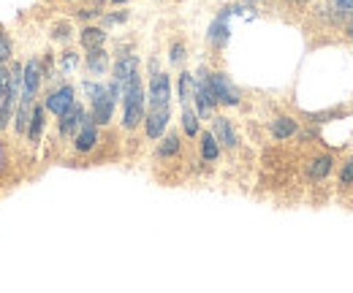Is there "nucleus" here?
<instances>
[{
  "label": "nucleus",
  "mask_w": 353,
  "mask_h": 293,
  "mask_svg": "<svg viewBox=\"0 0 353 293\" xmlns=\"http://www.w3.org/2000/svg\"><path fill=\"white\" fill-rule=\"evenodd\" d=\"M120 103H123V120H120L123 130H136L144 123V114H147V90L141 84V74H136L131 82L123 84Z\"/></svg>",
  "instance_id": "f257e3e1"
},
{
  "label": "nucleus",
  "mask_w": 353,
  "mask_h": 293,
  "mask_svg": "<svg viewBox=\"0 0 353 293\" xmlns=\"http://www.w3.org/2000/svg\"><path fill=\"white\" fill-rule=\"evenodd\" d=\"M190 103L199 112L201 123L204 120H212V114L218 112V98L212 92V84H210V68H204V65L193 74V101Z\"/></svg>",
  "instance_id": "f03ea898"
},
{
  "label": "nucleus",
  "mask_w": 353,
  "mask_h": 293,
  "mask_svg": "<svg viewBox=\"0 0 353 293\" xmlns=\"http://www.w3.org/2000/svg\"><path fill=\"white\" fill-rule=\"evenodd\" d=\"M79 101H77V87L71 82H54L44 95V106L52 117H60L65 114L68 109H74Z\"/></svg>",
  "instance_id": "7ed1b4c3"
},
{
  "label": "nucleus",
  "mask_w": 353,
  "mask_h": 293,
  "mask_svg": "<svg viewBox=\"0 0 353 293\" xmlns=\"http://www.w3.org/2000/svg\"><path fill=\"white\" fill-rule=\"evenodd\" d=\"M172 77L166 71H155L150 74V84H147V109L155 106H172Z\"/></svg>",
  "instance_id": "20e7f679"
},
{
  "label": "nucleus",
  "mask_w": 353,
  "mask_h": 293,
  "mask_svg": "<svg viewBox=\"0 0 353 293\" xmlns=\"http://www.w3.org/2000/svg\"><path fill=\"white\" fill-rule=\"evenodd\" d=\"M210 84H212V92L218 98V106H239L242 103V92L239 87L231 82V77L225 71H210Z\"/></svg>",
  "instance_id": "39448f33"
},
{
  "label": "nucleus",
  "mask_w": 353,
  "mask_h": 293,
  "mask_svg": "<svg viewBox=\"0 0 353 293\" xmlns=\"http://www.w3.org/2000/svg\"><path fill=\"white\" fill-rule=\"evenodd\" d=\"M169 123H172V106H155V109H147L144 114V136L150 141H158L166 130H169Z\"/></svg>",
  "instance_id": "423d86ee"
},
{
  "label": "nucleus",
  "mask_w": 353,
  "mask_h": 293,
  "mask_svg": "<svg viewBox=\"0 0 353 293\" xmlns=\"http://www.w3.org/2000/svg\"><path fill=\"white\" fill-rule=\"evenodd\" d=\"M239 14L242 11V6H228V8H221V14L212 19V25H210V30H207V41L212 49H223L228 39H231V28H228V17L231 14Z\"/></svg>",
  "instance_id": "0eeeda50"
},
{
  "label": "nucleus",
  "mask_w": 353,
  "mask_h": 293,
  "mask_svg": "<svg viewBox=\"0 0 353 293\" xmlns=\"http://www.w3.org/2000/svg\"><path fill=\"white\" fill-rule=\"evenodd\" d=\"M71 141H74V150H77L79 155H88V152H92V150L98 147V141H101V125L90 117V112H88V117H85V123H82V128L77 130V136H74Z\"/></svg>",
  "instance_id": "6e6552de"
},
{
  "label": "nucleus",
  "mask_w": 353,
  "mask_h": 293,
  "mask_svg": "<svg viewBox=\"0 0 353 293\" xmlns=\"http://www.w3.org/2000/svg\"><path fill=\"white\" fill-rule=\"evenodd\" d=\"M139 74V57L131 49H120L114 63H112V79H117L120 84H128Z\"/></svg>",
  "instance_id": "1a4fd4ad"
},
{
  "label": "nucleus",
  "mask_w": 353,
  "mask_h": 293,
  "mask_svg": "<svg viewBox=\"0 0 353 293\" xmlns=\"http://www.w3.org/2000/svg\"><path fill=\"white\" fill-rule=\"evenodd\" d=\"M212 133H215V139L221 141L223 150H228V152H234L236 147H239V133H236V128H234V123L228 120V117H223V114H212Z\"/></svg>",
  "instance_id": "9d476101"
},
{
  "label": "nucleus",
  "mask_w": 353,
  "mask_h": 293,
  "mask_svg": "<svg viewBox=\"0 0 353 293\" xmlns=\"http://www.w3.org/2000/svg\"><path fill=\"white\" fill-rule=\"evenodd\" d=\"M85 117H88V109L82 103H77L74 109H68L65 114H60L57 117V133H60V139H74L77 130L85 123Z\"/></svg>",
  "instance_id": "9b49d317"
},
{
  "label": "nucleus",
  "mask_w": 353,
  "mask_h": 293,
  "mask_svg": "<svg viewBox=\"0 0 353 293\" xmlns=\"http://www.w3.org/2000/svg\"><path fill=\"white\" fill-rule=\"evenodd\" d=\"M85 71H88V77H92V79H101L103 74L112 71V57H109V52L103 46L88 49V54H85Z\"/></svg>",
  "instance_id": "f8f14e48"
},
{
  "label": "nucleus",
  "mask_w": 353,
  "mask_h": 293,
  "mask_svg": "<svg viewBox=\"0 0 353 293\" xmlns=\"http://www.w3.org/2000/svg\"><path fill=\"white\" fill-rule=\"evenodd\" d=\"M332 168H334V158L329 152H318L307 161L305 171H307L310 182H321V179H326L332 174Z\"/></svg>",
  "instance_id": "ddd939ff"
},
{
  "label": "nucleus",
  "mask_w": 353,
  "mask_h": 293,
  "mask_svg": "<svg viewBox=\"0 0 353 293\" xmlns=\"http://www.w3.org/2000/svg\"><path fill=\"white\" fill-rule=\"evenodd\" d=\"M179 150H182V136H179L176 130H166V133L158 139L155 155H158L161 161H172V158L179 155Z\"/></svg>",
  "instance_id": "4468645a"
},
{
  "label": "nucleus",
  "mask_w": 353,
  "mask_h": 293,
  "mask_svg": "<svg viewBox=\"0 0 353 293\" xmlns=\"http://www.w3.org/2000/svg\"><path fill=\"white\" fill-rule=\"evenodd\" d=\"M44 128H46V106L36 101V106H33V112H30V123H28L25 139H28L30 144H39L41 136H44Z\"/></svg>",
  "instance_id": "2eb2a0df"
},
{
  "label": "nucleus",
  "mask_w": 353,
  "mask_h": 293,
  "mask_svg": "<svg viewBox=\"0 0 353 293\" xmlns=\"http://www.w3.org/2000/svg\"><path fill=\"white\" fill-rule=\"evenodd\" d=\"M199 152H201V161H204V163H215V161L221 158L223 147H221V141L215 139L212 130L199 133Z\"/></svg>",
  "instance_id": "dca6fc26"
},
{
  "label": "nucleus",
  "mask_w": 353,
  "mask_h": 293,
  "mask_svg": "<svg viewBox=\"0 0 353 293\" xmlns=\"http://www.w3.org/2000/svg\"><path fill=\"white\" fill-rule=\"evenodd\" d=\"M106 39H109V33H106L103 25H85L82 33H79V43H82L85 52L88 49H98V46H106Z\"/></svg>",
  "instance_id": "f3484780"
},
{
  "label": "nucleus",
  "mask_w": 353,
  "mask_h": 293,
  "mask_svg": "<svg viewBox=\"0 0 353 293\" xmlns=\"http://www.w3.org/2000/svg\"><path fill=\"white\" fill-rule=\"evenodd\" d=\"M269 133H272V139L285 141V139H291V136H296V133H299V125H296V120H294V117L280 114V117H274V120L269 123Z\"/></svg>",
  "instance_id": "a211bd4d"
},
{
  "label": "nucleus",
  "mask_w": 353,
  "mask_h": 293,
  "mask_svg": "<svg viewBox=\"0 0 353 293\" xmlns=\"http://www.w3.org/2000/svg\"><path fill=\"white\" fill-rule=\"evenodd\" d=\"M179 125H182V133H185L188 139H199V133H201V117H199V112H196L190 103L182 106Z\"/></svg>",
  "instance_id": "6ab92c4d"
},
{
  "label": "nucleus",
  "mask_w": 353,
  "mask_h": 293,
  "mask_svg": "<svg viewBox=\"0 0 353 293\" xmlns=\"http://www.w3.org/2000/svg\"><path fill=\"white\" fill-rule=\"evenodd\" d=\"M176 101H179V106L193 101V74L190 71H182L176 77Z\"/></svg>",
  "instance_id": "aec40b11"
},
{
  "label": "nucleus",
  "mask_w": 353,
  "mask_h": 293,
  "mask_svg": "<svg viewBox=\"0 0 353 293\" xmlns=\"http://www.w3.org/2000/svg\"><path fill=\"white\" fill-rule=\"evenodd\" d=\"M79 63H82V60H79V54H77L74 49H65V52L60 54V74H65V77H68V74H74V71L79 68Z\"/></svg>",
  "instance_id": "412c9836"
},
{
  "label": "nucleus",
  "mask_w": 353,
  "mask_h": 293,
  "mask_svg": "<svg viewBox=\"0 0 353 293\" xmlns=\"http://www.w3.org/2000/svg\"><path fill=\"white\" fill-rule=\"evenodd\" d=\"M14 57V41L8 39V33L0 28V65H8Z\"/></svg>",
  "instance_id": "4be33fe9"
},
{
  "label": "nucleus",
  "mask_w": 353,
  "mask_h": 293,
  "mask_svg": "<svg viewBox=\"0 0 353 293\" xmlns=\"http://www.w3.org/2000/svg\"><path fill=\"white\" fill-rule=\"evenodd\" d=\"M185 52H188L185 43L174 41L172 46H169V63H172V65H182V63H185Z\"/></svg>",
  "instance_id": "5701e85b"
},
{
  "label": "nucleus",
  "mask_w": 353,
  "mask_h": 293,
  "mask_svg": "<svg viewBox=\"0 0 353 293\" xmlns=\"http://www.w3.org/2000/svg\"><path fill=\"white\" fill-rule=\"evenodd\" d=\"M340 185H343V188H351L353 185V155L345 158L343 166H340Z\"/></svg>",
  "instance_id": "b1692460"
},
{
  "label": "nucleus",
  "mask_w": 353,
  "mask_h": 293,
  "mask_svg": "<svg viewBox=\"0 0 353 293\" xmlns=\"http://www.w3.org/2000/svg\"><path fill=\"white\" fill-rule=\"evenodd\" d=\"M123 22H128V11H117V14H101V25L103 28H112V25H123Z\"/></svg>",
  "instance_id": "393cba45"
},
{
  "label": "nucleus",
  "mask_w": 353,
  "mask_h": 293,
  "mask_svg": "<svg viewBox=\"0 0 353 293\" xmlns=\"http://www.w3.org/2000/svg\"><path fill=\"white\" fill-rule=\"evenodd\" d=\"M52 39L60 43H68L71 41V25L68 22H60V25H54L52 28Z\"/></svg>",
  "instance_id": "a878e982"
},
{
  "label": "nucleus",
  "mask_w": 353,
  "mask_h": 293,
  "mask_svg": "<svg viewBox=\"0 0 353 293\" xmlns=\"http://www.w3.org/2000/svg\"><path fill=\"white\" fill-rule=\"evenodd\" d=\"M103 6L98 3V6H90V8H82V11H77V19H82V22H90V19H98L103 11H101Z\"/></svg>",
  "instance_id": "bb28decb"
},
{
  "label": "nucleus",
  "mask_w": 353,
  "mask_h": 293,
  "mask_svg": "<svg viewBox=\"0 0 353 293\" xmlns=\"http://www.w3.org/2000/svg\"><path fill=\"white\" fill-rule=\"evenodd\" d=\"M329 3H332L337 11H343L345 17H348V14H353V0H329Z\"/></svg>",
  "instance_id": "cd10ccee"
},
{
  "label": "nucleus",
  "mask_w": 353,
  "mask_h": 293,
  "mask_svg": "<svg viewBox=\"0 0 353 293\" xmlns=\"http://www.w3.org/2000/svg\"><path fill=\"white\" fill-rule=\"evenodd\" d=\"M343 30H345V36L353 41V14H348V17H345V28H343Z\"/></svg>",
  "instance_id": "c85d7f7f"
},
{
  "label": "nucleus",
  "mask_w": 353,
  "mask_h": 293,
  "mask_svg": "<svg viewBox=\"0 0 353 293\" xmlns=\"http://www.w3.org/2000/svg\"><path fill=\"white\" fill-rule=\"evenodd\" d=\"M285 3H291V6H305V3H310V0H285Z\"/></svg>",
  "instance_id": "c756f323"
},
{
  "label": "nucleus",
  "mask_w": 353,
  "mask_h": 293,
  "mask_svg": "<svg viewBox=\"0 0 353 293\" xmlns=\"http://www.w3.org/2000/svg\"><path fill=\"white\" fill-rule=\"evenodd\" d=\"M256 3H266V0H245V6H256Z\"/></svg>",
  "instance_id": "7c9ffc66"
},
{
  "label": "nucleus",
  "mask_w": 353,
  "mask_h": 293,
  "mask_svg": "<svg viewBox=\"0 0 353 293\" xmlns=\"http://www.w3.org/2000/svg\"><path fill=\"white\" fill-rule=\"evenodd\" d=\"M114 6H125V3H131V0H112Z\"/></svg>",
  "instance_id": "2f4dec72"
},
{
  "label": "nucleus",
  "mask_w": 353,
  "mask_h": 293,
  "mask_svg": "<svg viewBox=\"0 0 353 293\" xmlns=\"http://www.w3.org/2000/svg\"><path fill=\"white\" fill-rule=\"evenodd\" d=\"M71 3H79V0H71Z\"/></svg>",
  "instance_id": "473e14b6"
}]
</instances>
